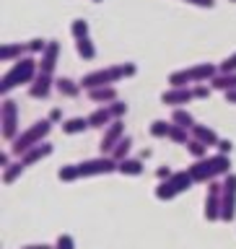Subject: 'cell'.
<instances>
[{
	"label": "cell",
	"instance_id": "6da1fadb",
	"mask_svg": "<svg viewBox=\"0 0 236 249\" xmlns=\"http://www.w3.org/2000/svg\"><path fill=\"white\" fill-rule=\"evenodd\" d=\"M138 73V65L135 62H117V65H109V68H99V70H91L81 78V86L83 91H91V89H99V86H114L120 83L122 78H132Z\"/></svg>",
	"mask_w": 236,
	"mask_h": 249
},
{
	"label": "cell",
	"instance_id": "7a4b0ae2",
	"mask_svg": "<svg viewBox=\"0 0 236 249\" xmlns=\"http://www.w3.org/2000/svg\"><path fill=\"white\" fill-rule=\"evenodd\" d=\"M39 75V60L34 54H26V57L16 60L11 70L0 78V96H8L13 89H18L21 83H31Z\"/></svg>",
	"mask_w": 236,
	"mask_h": 249
},
{
	"label": "cell",
	"instance_id": "3957f363",
	"mask_svg": "<svg viewBox=\"0 0 236 249\" xmlns=\"http://www.w3.org/2000/svg\"><path fill=\"white\" fill-rule=\"evenodd\" d=\"M187 169H190L195 182L208 184V182H213V179H223L226 174H231V156H226V153L205 156V159H198Z\"/></svg>",
	"mask_w": 236,
	"mask_h": 249
},
{
	"label": "cell",
	"instance_id": "277c9868",
	"mask_svg": "<svg viewBox=\"0 0 236 249\" xmlns=\"http://www.w3.org/2000/svg\"><path fill=\"white\" fill-rule=\"evenodd\" d=\"M50 130H52V120H50V117H44V120H36L34 124H31V127L21 130L18 135H16V140L11 143V153L16 156V159H21V156L26 153L29 148L44 143L47 135H50Z\"/></svg>",
	"mask_w": 236,
	"mask_h": 249
},
{
	"label": "cell",
	"instance_id": "5b68a950",
	"mask_svg": "<svg viewBox=\"0 0 236 249\" xmlns=\"http://www.w3.org/2000/svg\"><path fill=\"white\" fill-rule=\"evenodd\" d=\"M218 75V65L213 62H198V65H190L184 70H174L169 75L171 86H195V83H210Z\"/></svg>",
	"mask_w": 236,
	"mask_h": 249
},
{
	"label": "cell",
	"instance_id": "8992f818",
	"mask_svg": "<svg viewBox=\"0 0 236 249\" xmlns=\"http://www.w3.org/2000/svg\"><path fill=\"white\" fill-rule=\"evenodd\" d=\"M192 184H195V179H192V174H190V169H184V171H174V174H171L169 179L159 182V187L153 190V195H156V200L169 202V200L179 197L182 192H187Z\"/></svg>",
	"mask_w": 236,
	"mask_h": 249
},
{
	"label": "cell",
	"instance_id": "52a82bcc",
	"mask_svg": "<svg viewBox=\"0 0 236 249\" xmlns=\"http://www.w3.org/2000/svg\"><path fill=\"white\" fill-rule=\"evenodd\" d=\"M18 132H21L18 104H16L11 96H3V104H0V135H3L5 143H13Z\"/></svg>",
	"mask_w": 236,
	"mask_h": 249
},
{
	"label": "cell",
	"instance_id": "ba28073f",
	"mask_svg": "<svg viewBox=\"0 0 236 249\" xmlns=\"http://www.w3.org/2000/svg\"><path fill=\"white\" fill-rule=\"evenodd\" d=\"M223 182H218V179H213V182H208V195H205V218L208 221H221V213H223Z\"/></svg>",
	"mask_w": 236,
	"mask_h": 249
},
{
	"label": "cell",
	"instance_id": "9c48e42d",
	"mask_svg": "<svg viewBox=\"0 0 236 249\" xmlns=\"http://www.w3.org/2000/svg\"><path fill=\"white\" fill-rule=\"evenodd\" d=\"M78 169H81V177H104V174L117 171V161L112 159V156L101 153L99 159H89V161L78 163Z\"/></svg>",
	"mask_w": 236,
	"mask_h": 249
},
{
	"label": "cell",
	"instance_id": "30bf717a",
	"mask_svg": "<svg viewBox=\"0 0 236 249\" xmlns=\"http://www.w3.org/2000/svg\"><path fill=\"white\" fill-rule=\"evenodd\" d=\"M221 197H223L221 221L231 223L234 218H236V174H234V171L223 177V192H221Z\"/></svg>",
	"mask_w": 236,
	"mask_h": 249
},
{
	"label": "cell",
	"instance_id": "8fae6325",
	"mask_svg": "<svg viewBox=\"0 0 236 249\" xmlns=\"http://www.w3.org/2000/svg\"><path fill=\"white\" fill-rule=\"evenodd\" d=\"M190 101H195L192 86H171V89H166L161 93L163 107H184V104H190Z\"/></svg>",
	"mask_w": 236,
	"mask_h": 249
},
{
	"label": "cell",
	"instance_id": "7c38bea8",
	"mask_svg": "<svg viewBox=\"0 0 236 249\" xmlns=\"http://www.w3.org/2000/svg\"><path fill=\"white\" fill-rule=\"evenodd\" d=\"M125 138V124H122V120H114L109 127H104V132H101V140H99V151L104 153V156H109L114 151V145L120 143V140Z\"/></svg>",
	"mask_w": 236,
	"mask_h": 249
},
{
	"label": "cell",
	"instance_id": "4fadbf2b",
	"mask_svg": "<svg viewBox=\"0 0 236 249\" xmlns=\"http://www.w3.org/2000/svg\"><path fill=\"white\" fill-rule=\"evenodd\" d=\"M57 60H60V42H57V39H50V42H47V50L39 54V73L54 75Z\"/></svg>",
	"mask_w": 236,
	"mask_h": 249
},
{
	"label": "cell",
	"instance_id": "5bb4252c",
	"mask_svg": "<svg viewBox=\"0 0 236 249\" xmlns=\"http://www.w3.org/2000/svg\"><path fill=\"white\" fill-rule=\"evenodd\" d=\"M54 89V75H47V73H39L34 81L29 83V96L31 99H47Z\"/></svg>",
	"mask_w": 236,
	"mask_h": 249
},
{
	"label": "cell",
	"instance_id": "9a60e30c",
	"mask_svg": "<svg viewBox=\"0 0 236 249\" xmlns=\"http://www.w3.org/2000/svg\"><path fill=\"white\" fill-rule=\"evenodd\" d=\"M54 91L62 99H78L83 86H81V81H73V78H54Z\"/></svg>",
	"mask_w": 236,
	"mask_h": 249
},
{
	"label": "cell",
	"instance_id": "2e32d148",
	"mask_svg": "<svg viewBox=\"0 0 236 249\" xmlns=\"http://www.w3.org/2000/svg\"><path fill=\"white\" fill-rule=\"evenodd\" d=\"M52 151H54L52 143H47V140H44V143H39V145H34V148H29V151L21 156V161L26 163V166H34V163L44 161L47 156H52Z\"/></svg>",
	"mask_w": 236,
	"mask_h": 249
},
{
	"label": "cell",
	"instance_id": "e0dca14e",
	"mask_svg": "<svg viewBox=\"0 0 236 249\" xmlns=\"http://www.w3.org/2000/svg\"><path fill=\"white\" fill-rule=\"evenodd\" d=\"M89 122H91V127H96V130L109 127V124L114 122V114H112V109H109V104H101V107L93 109L89 114Z\"/></svg>",
	"mask_w": 236,
	"mask_h": 249
},
{
	"label": "cell",
	"instance_id": "ac0fdd59",
	"mask_svg": "<svg viewBox=\"0 0 236 249\" xmlns=\"http://www.w3.org/2000/svg\"><path fill=\"white\" fill-rule=\"evenodd\" d=\"M86 93H89V99L93 101V104H112V101L120 99V96H117L114 86H99V89H91V91H86Z\"/></svg>",
	"mask_w": 236,
	"mask_h": 249
},
{
	"label": "cell",
	"instance_id": "d6986e66",
	"mask_svg": "<svg viewBox=\"0 0 236 249\" xmlns=\"http://www.w3.org/2000/svg\"><path fill=\"white\" fill-rule=\"evenodd\" d=\"M29 54V47L26 44H3L0 47V62H16V60H21V57H26Z\"/></svg>",
	"mask_w": 236,
	"mask_h": 249
},
{
	"label": "cell",
	"instance_id": "ffe728a7",
	"mask_svg": "<svg viewBox=\"0 0 236 249\" xmlns=\"http://www.w3.org/2000/svg\"><path fill=\"white\" fill-rule=\"evenodd\" d=\"M143 159H122V161H117V171L120 174H125V177H140L143 174Z\"/></svg>",
	"mask_w": 236,
	"mask_h": 249
},
{
	"label": "cell",
	"instance_id": "44dd1931",
	"mask_svg": "<svg viewBox=\"0 0 236 249\" xmlns=\"http://www.w3.org/2000/svg\"><path fill=\"white\" fill-rule=\"evenodd\" d=\"M91 127L89 117H70V120L62 122V132L65 135H81V132H86Z\"/></svg>",
	"mask_w": 236,
	"mask_h": 249
},
{
	"label": "cell",
	"instance_id": "7402d4cb",
	"mask_svg": "<svg viewBox=\"0 0 236 249\" xmlns=\"http://www.w3.org/2000/svg\"><path fill=\"white\" fill-rule=\"evenodd\" d=\"M192 138H198V140H202L205 145H218V132L213 130V127H208V124H195L192 127Z\"/></svg>",
	"mask_w": 236,
	"mask_h": 249
},
{
	"label": "cell",
	"instance_id": "603a6c76",
	"mask_svg": "<svg viewBox=\"0 0 236 249\" xmlns=\"http://www.w3.org/2000/svg\"><path fill=\"white\" fill-rule=\"evenodd\" d=\"M210 86H213V91H234L236 89V73H221L218 70V75L210 81Z\"/></svg>",
	"mask_w": 236,
	"mask_h": 249
},
{
	"label": "cell",
	"instance_id": "cb8c5ba5",
	"mask_svg": "<svg viewBox=\"0 0 236 249\" xmlns=\"http://www.w3.org/2000/svg\"><path fill=\"white\" fill-rule=\"evenodd\" d=\"M171 122L174 124H182V127H187V130H192L195 124V117L187 112V107H174V112H171Z\"/></svg>",
	"mask_w": 236,
	"mask_h": 249
},
{
	"label": "cell",
	"instance_id": "d4e9b609",
	"mask_svg": "<svg viewBox=\"0 0 236 249\" xmlns=\"http://www.w3.org/2000/svg\"><path fill=\"white\" fill-rule=\"evenodd\" d=\"M75 52H78V57H83V60H93V57H96V47H93L91 36L75 39Z\"/></svg>",
	"mask_w": 236,
	"mask_h": 249
},
{
	"label": "cell",
	"instance_id": "484cf974",
	"mask_svg": "<svg viewBox=\"0 0 236 249\" xmlns=\"http://www.w3.org/2000/svg\"><path fill=\"white\" fill-rule=\"evenodd\" d=\"M190 138H192V130H187V127H182V124L171 122V130H169V140H171V143L187 145V143H190Z\"/></svg>",
	"mask_w": 236,
	"mask_h": 249
},
{
	"label": "cell",
	"instance_id": "4316f807",
	"mask_svg": "<svg viewBox=\"0 0 236 249\" xmlns=\"http://www.w3.org/2000/svg\"><path fill=\"white\" fill-rule=\"evenodd\" d=\"M23 169H26V163H23L21 159H18V161H13L8 169H3V184H13L16 179L23 174Z\"/></svg>",
	"mask_w": 236,
	"mask_h": 249
},
{
	"label": "cell",
	"instance_id": "83f0119b",
	"mask_svg": "<svg viewBox=\"0 0 236 249\" xmlns=\"http://www.w3.org/2000/svg\"><path fill=\"white\" fill-rule=\"evenodd\" d=\"M184 148H187V153H190L192 159L198 161V159H205V156H208V148H210V145H205V143H202V140H198V138H190V143H187Z\"/></svg>",
	"mask_w": 236,
	"mask_h": 249
},
{
	"label": "cell",
	"instance_id": "f1b7e54d",
	"mask_svg": "<svg viewBox=\"0 0 236 249\" xmlns=\"http://www.w3.org/2000/svg\"><path fill=\"white\" fill-rule=\"evenodd\" d=\"M130 148H132V138H130V135H125L120 143L114 145V151L109 153V156H112L114 161H122V159H127V156H130Z\"/></svg>",
	"mask_w": 236,
	"mask_h": 249
},
{
	"label": "cell",
	"instance_id": "f546056e",
	"mask_svg": "<svg viewBox=\"0 0 236 249\" xmlns=\"http://www.w3.org/2000/svg\"><path fill=\"white\" fill-rule=\"evenodd\" d=\"M57 179H60V182H75V179H81V169H78V163H68V166H62L57 171Z\"/></svg>",
	"mask_w": 236,
	"mask_h": 249
},
{
	"label": "cell",
	"instance_id": "4dcf8cb0",
	"mask_svg": "<svg viewBox=\"0 0 236 249\" xmlns=\"http://www.w3.org/2000/svg\"><path fill=\"white\" fill-rule=\"evenodd\" d=\"M169 130H171V120H153L151 122V135L153 138H169Z\"/></svg>",
	"mask_w": 236,
	"mask_h": 249
},
{
	"label": "cell",
	"instance_id": "1f68e13d",
	"mask_svg": "<svg viewBox=\"0 0 236 249\" xmlns=\"http://www.w3.org/2000/svg\"><path fill=\"white\" fill-rule=\"evenodd\" d=\"M70 34H73V39L89 36V21H86V18H75L73 23H70Z\"/></svg>",
	"mask_w": 236,
	"mask_h": 249
},
{
	"label": "cell",
	"instance_id": "d6a6232c",
	"mask_svg": "<svg viewBox=\"0 0 236 249\" xmlns=\"http://www.w3.org/2000/svg\"><path fill=\"white\" fill-rule=\"evenodd\" d=\"M26 47H29V54H42L47 50V42L36 36V39H31V42H26Z\"/></svg>",
	"mask_w": 236,
	"mask_h": 249
},
{
	"label": "cell",
	"instance_id": "836d02e7",
	"mask_svg": "<svg viewBox=\"0 0 236 249\" xmlns=\"http://www.w3.org/2000/svg\"><path fill=\"white\" fill-rule=\"evenodd\" d=\"M54 249H75V239L70 236V233H60V236H57V244H54Z\"/></svg>",
	"mask_w": 236,
	"mask_h": 249
},
{
	"label": "cell",
	"instance_id": "e575fe53",
	"mask_svg": "<svg viewBox=\"0 0 236 249\" xmlns=\"http://www.w3.org/2000/svg\"><path fill=\"white\" fill-rule=\"evenodd\" d=\"M192 91H195V99H208L210 91H213V86L210 83H195Z\"/></svg>",
	"mask_w": 236,
	"mask_h": 249
},
{
	"label": "cell",
	"instance_id": "d590c367",
	"mask_svg": "<svg viewBox=\"0 0 236 249\" xmlns=\"http://www.w3.org/2000/svg\"><path fill=\"white\" fill-rule=\"evenodd\" d=\"M109 109H112V114H114V120H122L125 114H127V104H125V101H112V104H109Z\"/></svg>",
	"mask_w": 236,
	"mask_h": 249
},
{
	"label": "cell",
	"instance_id": "8d00e7d4",
	"mask_svg": "<svg viewBox=\"0 0 236 249\" xmlns=\"http://www.w3.org/2000/svg\"><path fill=\"white\" fill-rule=\"evenodd\" d=\"M218 70H221V73H236V52L229 54V57H226L221 65H218Z\"/></svg>",
	"mask_w": 236,
	"mask_h": 249
},
{
	"label": "cell",
	"instance_id": "74e56055",
	"mask_svg": "<svg viewBox=\"0 0 236 249\" xmlns=\"http://www.w3.org/2000/svg\"><path fill=\"white\" fill-rule=\"evenodd\" d=\"M218 153H226V156H231V151H234V143H231V140H226V138H221V140H218Z\"/></svg>",
	"mask_w": 236,
	"mask_h": 249
},
{
	"label": "cell",
	"instance_id": "f35d334b",
	"mask_svg": "<svg viewBox=\"0 0 236 249\" xmlns=\"http://www.w3.org/2000/svg\"><path fill=\"white\" fill-rule=\"evenodd\" d=\"M184 3H190V5H195V8H216V0H184Z\"/></svg>",
	"mask_w": 236,
	"mask_h": 249
},
{
	"label": "cell",
	"instance_id": "ab89813d",
	"mask_svg": "<svg viewBox=\"0 0 236 249\" xmlns=\"http://www.w3.org/2000/svg\"><path fill=\"white\" fill-rule=\"evenodd\" d=\"M171 174H174V171H171L169 166H159V169H156V177H159V182H163V179H169Z\"/></svg>",
	"mask_w": 236,
	"mask_h": 249
},
{
	"label": "cell",
	"instance_id": "60d3db41",
	"mask_svg": "<svg viewBox=\"0 0 236 249\" xmlns=\"http://www.w3.org/2000/svg\"><path fill=\"white\" fill-rule=\"evenodd\" d=\"M11 156H13L11 151L0 153V169H8V166H11V163H13V161H11Z\"/></svg>",
	"mask_w": 236,
	"mask_h": 249
},
{
	"label": "cell",
	"instance_id": "b9f144b4",
	"mask_svg": "<svg viewBox=\"0 0 236 249\" xmlns=\"http://www.w3.org/2000/svg\"><path fill=\"white\" fill-rule=\"evenodd\" d=\"M50 120H52V122H60V120H62V112H60V109H52V112H50Z\"/></svg>",
	"mask_w": 236,
	"mask_h": 249
},
{
	"label": "cell",
	"instance_id": "7bdbcfd3",
	"mask_svg": "<svg viewBox=\"0 0 236 249\" xmlns=\"http://www.w3.org/2000/svg\"><path fill=\"white\" fill-rule=\"evenodd\" d=\"M226 104H236V89L234 91H226Z\"/></svg>",
	"mask_w": 236,
	"mask_h": 249
},
{
	"label": "cell",
	"instance_id": "ee69618b",
	"mask_svg": "<svg viewBox=\"0 0 236 249\" xmlns=\"http://www.w3.org/2000/svg\"><path fill=\"white\" fill-rule=\"evenodd\" d=\"M21 249H54V247H50V244H26Z\"/></svg>",
	"mask_w": 236,
	"mask_h": 249
},
{
	"label": "cell",
	"instance_id": "f6af8a7d",
	"mask_svg": "<svg viewBox=\"0 0 236 249\" xmlns=\"http://www.w3.org/2000/svg\"><path fill=\"white\" fill-rule=\"evenodd\" d=\"M93 3H104V0H93Z\"/></svg>",
	"mask_w": 236,
	"mask_h": 249
},
{
	"label": "cell",
	"instance_id": "bcb514c9",
	"mask_svg": "<svg viewBox=\"0 0 236 249\" xmlns=\"http://www.w3.org/2000/svg\"><path fill=\"white\" fill-rule=\"evenodd\" d=\"M229 3H236V0H229Z\"/></svg>",
	"mask_w": 236,
	"mask_h": 249
}]
</instances>
